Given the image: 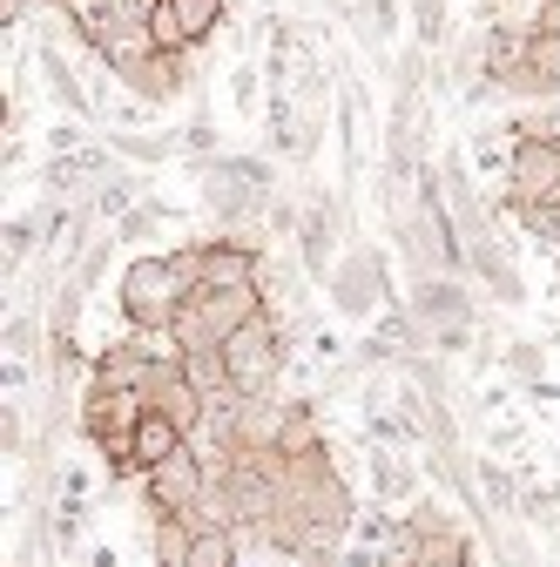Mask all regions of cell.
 <instances>
[{"instance_id": "cell-1", "label": "cell", "mask_w": 560, "mask_h": 567, "mask_svg": "<svg viewBox=\"0 0 560 567\" xmlns=\"http://www.w3.org/2000/svg\"><path fill=\"white\" fill-rule=\"evenodd\" d=\"M196 291V244L183 250H135L115 277V311L128 331H143V338H169L183 298Z\"/></svg>"}, {"instance_id": "cell-2", "label": "cell", "mask_w": 560, "mask_h": 567, "mask_svg": "<svg viewBox=\"0 0 560 567\" xmlns=\"http://www.w3.org/2000/svg\"><path fill=\"white\" fill-rule=\"evenodd\" d=\"M263 305H270L263 277H250V284H196V291L183 298V311H176V324H169V344H176V351H217V344H230Z\"/></svg>"}, {"instance_id": "cell-3", "label": "cell", "mask_w": 560, "mask_h": 567, "mask_svg": "<svg viewBox=\"0 0 560 567\" xmlns=\"http://www.w3.org/2000/svg\"><path fill=\"white\" fill-rule=\"evenodd\" d=\"M149 412V399L135 392V385H102V379H89V392H82V412H75V433L102 453V466H108V480H135V419Z\"/></svg>"}, {"instance_id": "cell-4", "label": "cell", "mask_w": 560, "mask_h": 567, "mask_svg": "<svg viewBox=\"0 0 560 567\" xmlns=\"http://www.w3.org/2000/svg\"><path fill=\"white\" fill-rule=\"evenodd\" d=\"M284 359H291V331L277 324V311L263 305L230 344H224V365H230V385L243 392V399H263V392H277V379H284Z\"/></svg>"}, {"instance_id": "cell-5", "label": "cell", "mask_w": 560, "mask_h": 567, "mask_svg": "<svg viewBox=\"0 0 560 567\" xmlns=\"http://www.w3.org/2000/svg\"><path fill=\"white\" fill-rule=\"evenodd\" d=\"M203 486H209V453L196 440H183L169 460H156L143 473V501H149V520H196L203 514Z\"/></svg>"}, {"instance_id": "cell-6", "label": "cell", "mask_w": 560, "mask_h": 567, "mask_svg": "<svg viewBox=\"0 0 560 567\" xmlns=\"http://www.w3.org/2000/svg\"><path fill=\"white\" fill-rule=\"evenodd\" d=\"M412 318L426 324V338L439 351H466V338H473V291H466V277L459 270L418 277L412 284Z\"/></svg>"}, {"instance_id": "cell-7", "label": "cell", "mask_w": 560, "mask_h": 567, "mask_svg": "<svg viewBox=\"0 0 560 567\" xmlns=\"http://www.w3.org/2000/svg\"><path fill=\"white\" fill-rule=\"evenodd\" d=\"M560 189V135H514V163L500 176V209L540 203Z\"/></svg>"}, {"instance_id": "cell-8", "label": "cell", "mask_w": 560, "mask_h": 567, "mask_svg": "<svg viewBox=\"0 0 560 567\" xmlns=\"http://www.w3.org/2000/svg\"><path fill=\"white\" fill-rule=\"evenodd\" d=\"M203 48H156V54H143V61H128V68H115V82L135 95V102H149V109H163V102H176L189 82H196V61Z\"/></svg>"}, {"instance_id": "cell-9", "label": "cell", "mask_w": 560, "mask_h": 567, "mask_svg": "<svg viewBox=\"0 0 560 567\" xmlns=\"http://www.w3.org/2000/svg\"><path fill=\"white\" fill-rule=\"evenodd\" d=\"M230 21V0H156V41L163 48H209V34H224Z\"/></svg>"}, {"instance_id": "cell-10", "label": "cell", "mask_w": 560, "mask_h": 567, "mask_svg": "<svg viewBox=\"0 0 560 567\" xmlns=\"http://www.w3.org/2000/svg\"><path fill=\"white\" fill-rule=\"evenodd\" d=\"M115 142L102 150V142H82V150H54L48 156V189L54 196H68V203H82V189H102L108 176H115Z\"/></svg>"}, {"instance_id": "cell-11", "label": "cell", "mask_w": 560, "mask_h": 567, "mask_svg": "<svg viewBox=\"0 0 560 567\" xmlns=\"http://www.w3.org/2000/svg\"><path fill=\"white\" fill-rule=\"evenodd\" d=\"M527 48H533V21H486L479 28V68H486V82H500V95H507V82L527 68Z\"/></svg>"}, {"instance_id": "cell-12", "label": "cell", "mask_w": 560, "mask_h": 567, "mask_svg": "<svg viewBox=\"0 0 560 567\" xmlns=\"http://www.w3.org/2000/svg\"><path fill=\"white\" fill-rule=\"evenodd\" d=\"M331 298H338V311H372V305H392L385 270H378V250H352V257H338V270H331Z\"/></svg>"}, {"instance_id": "cell-13", "label": "cell", "mask_w": 560, "mask_h": 567, "mask_svg": "<svg viewBox=\"0 0 560 567\" xmlns=\"http://www.w3.org/2000/svg\"><path fill=\"white\" fill-rule=\"evenodd\" d=\"M331 189H311L304 217H298V250H304V270L311 277H331Z\"/></svg>"}, {"instance_id": "cell-14", "label": "cell", "mask_w": 560, "mask_h": 567, "mask_svg": "<svg viewBox=\"0 0 560 567\" xmlns=\"http://www.w3.org/2000/svg\"><path fill=\"white\" fill-rule=\"evenodd\" d=\"M183 440H189L183 425H176L169 412H156V405H149L143 419H135V446H128V453H135V480H143V473H149L156 460H169V453H176Z\"/></svg>"}, {"instance_id": "cell-15", "label": "cell", "mask_w": 560, "mask_h": 567, "mask_svg": "<svg viewBox=\"0 0 560 567\" xmlns=\"http://www.w3.org/2000/svg\"><path fill=\"white\" fill-rule=\"evenodd\" d=\"M243 534L237 527H217V520H203L196 514V534H189V554H183V567H243Z\"/></svg>"}, {"instance_id": "cell-16", "label": "cell", "mask_w": 560, "mask_h": 567, "mask_svg": "<svg viewBox=\"0 0 560 567\" xmlns=\"http://www.w3.org/2000/svg\"><path fill=\"white\" fill-rule=\"evenodd\" d=\"M277 453H284V460L331 453V440H324V419H318V405H311V399H291V412H284V440H277Z\"/></svg>"}, {"instance_id": "cell-17", "label": "cell", "mask_w": 560, "mask_h": 567, "mask_svg": "<svg viewBox=\"0 0 560 567\" xmlns=\"http://www.w3.org/2000/svg\"><path fill=\"white\" fill-rule=\"evenodd\" d=\"M163 230H176V203H156V196H143L128 209V217L115 224V237H122V250H143V244H156Z\"/></svg>"}, {"instance_id": "cell-18", "label": "cell", "mask_w": 560, "mask_h": 567, "mask_svg": "<svg viewBox=\"0 0 560 567\" xmlns=\"http://www.w3.org/2000/svg\"><path fill=\"white\" fill-rule=\"evenodd\" d=\"M41 75H48V95H54V102H61L68 115H82V122L95 115V95H89V89L75 82V68L61 61V48H41Z\"/></svg>"}, {"instance_id": "cell-19", "label": "cell", "mask_w": 560, "mask_h": 567, "mask_svg": "<svg viewBox=\"0 0 560 567\" xmlns=\"http://www.w3.org/2000/svg\"><path fill=\"white\" fill-rule=\"evenodd\" d=\"M372 493H378L385 507H412V501H418V473H412L398 453H378V460H372Z\"/></svg>"}, {"instance_id": "cell-20", "label": "cell", "mask_w": 560, "mask_h": 567, "mask_svg": "<svg viewBox=\"0 0 560 567\" xmlns=\"http://www.w3.org/2000/svg\"><path fill=\"white\" fill-rule=\"evenodd\" d=\"M115 156L135 163V169H156V163L183 156V135H143V128H122V135H115Z\"/></svg>"}, {"instance_id": "cell-21", "label": "cell", "mask_w": 560, "mask_h": 567, "mask_svg": "<svg viewBox=\"0 0 560 567\" xmlns=\"http://www.w3.org/2000/svg\"><path fill=\"white\" fill-rule=\"evenodd\" d=\"M507 217H514V224H520V230H527V237H533L547 257L560 250V189H553V196H540V203H520V209H507Z\"/></svg>"}, {"instance_id": "cell-22", "label": "cell", "mask_w": 560, "mask_h": 567, "mask_svg": "<svg viewBox=\"0 0 560 567\" xmlns=\"http://www.w3.org/2000/svg\"><path fill=\"white\" fill-rule=\"evenodd\" d=\"M473 486H479V501L494 507V514H514V507H520V480H514V466H500V460H479V466H473Z\"/></svg>"}, {"instance_id": "cell-23", "label": "cell", "mask_w": 560, "mask_h": 567, "mask_svg": "<svg viewBox=\"0 0 560 567\" xmlns=\"http://www.w3.org/2000/svg\"><path fill=\"white\" fill-rule=\"evenodd\" d=\"M446 21H453V0H412V41L418 48H433V54L453 48V28Z\"/></svg>"}, {"instance_id": "cell-24", "label": "cell", "mask_w": 560, "mask_h": 567, "mask_svg": "<svg viewBox=\"0 0 560 567\" xmlns=\"http://www.w3.org/2000/svg\"><path fill=\"white\" fill-rule=\"evenodd\" d=\"M183 365H189V379H196L203 399H230V392H237V385H230V365H224V344H217V351H183Z\"/></svg>"}, {"instance_id": "cell-25", "label": "cell", "mask_w": 560, "mask_h": 567, "mask_svg": "<svg viewBox=\"0 0 560 567\" xmlns=\"http://www.w3.org/2000/svg\"><path fill=\"white\" fill-rule=\"evenodd\" d=\"M352 21H359V34L372 48H385L392 41V21H398V0H352Z\"/></svg>"}, {"instance_id": "cell-26", "label": "cell", "mask_w": 560, "mask_h": 567, "mask_svg": "<svg viewBox=\"0 0 560 567\" xmlns=\"http://www.w3.org/2000/svg\"><path fill=\"white\" fill-rule=\"evenodd\" d=\"M0 250H8V270L28 264L34 250H48V244H41V217H14L8 230H0Z\"/></svg>"}, {"instance_id": "cell-27", "label": "cell", "mask_w": 560, "mask_h": 567, "mask_svg": "<svg viewBox=\"0 0 560 567\" xmlns=\"http://www.w3.org/2000/svg\"><path fill=\"white\" fill-rule=\"evenodd\" d=\"M507 372L527 379V385H540V379H547V351H540L533 338H514V344H507Z\"/></svg>"}, {"instance_id": "cell-28", "label": "cell", "mask_w": 560, "mask_h": 567, "mask_svg": "<svg viewBox=\"0 0 560 567\" xmlns=\"http://www.w3.org/2000/svg\"><path fill=\"white\" fill-rule=\"evenodd\" d=\"M217 142H224L217 122H189V128H183V156H189V163H209V156H217Z\"/></svg>"}, {"instance_id": "cell-29", "label": "cell", "mask_w": 560, "mask_h": 567, "mask_svg": "<svg viewBox=\"0 0 560 567\" xmlns=\"http://www.w3.org/2000/svg\"><path fill=\"white\" fill-rule=\"evenodd\" d=\"M230 95H237V109H257V68L250 61L230 68Z\"/></svg>"}, {"instance_id": "cell-30", "label": "cell", "mask_w": 560, "mask_h": 567, "mask_svg": "<svg viewBox=\"0 0 560 567\" xmlns=\"http://www.w3.org/2000/svg\"><path fill=\"white\" fill-rule=\"evenodd\" d=\"M0 453H8V460L21 453V419H14V405H8V419H0Z\"/></svg>"}, {"instance_id": "cell-31", "label": "cell", "mask_w": 560, "mask_h": 567, "mask_svg": "<svg viewBox=\"0 0 560 567\" xmlns=\"http://www.w3.org/2000/svg\"><path fill=\"white\" fill-rule=\"evenodd\" d=\"M479 14H486V21H500V14H507V0H479Z\"/></svg>"}, {"instance_id": "cell-32", "label": "cell", "mask_w": 560, "mask_h": 567, "mask_svg": "<svg viewBox=\"0 0 560 567\" xmlns=\"http://www.w3.org/2000/svg\"><path fill=\"white\" fill-rule=\"evenodd\" d=\"M89 567H115V554H108V547H95V554H89Z\"/></svg>"}, {"instance_id": "cell-33", "label": "cell", "mask_w": 560, "mask_h": 567, "mask_svg": "<svg viewBox=\"0 0 560 567\" xmlns=\"http://www.w3.org/2000/svg\"><path fill=\"white\" fill-rule=\"evenodd\" d=\"M257 8H263V14H277V0H257Z\"/></svg>"}, {"instance_id": "cell-34", "label": "cell", "mask_w": 560, "mask_h": 567, "mask_svg": "<svg viewBox=\"0 0 560 567\" xmlns=\"http://www.w3.org/2000/svg\"><path fill=\"white\" fill-rule=\"evenodd\" d=\"M553 270H560V250H553Z\"/></svg>"}, {"instance_id": "cell-35", "label": "cell", "mask_w": 560, "mask_h": 567, "mask_svg": "<svg viewBox=\"0 0 560 567\" xmlns=\"http://www.w3.org/2000/svg\"><path fill=\"white\" fill-rule=\"evenodd\" d=\"M466 567H473V560H466Z\"/></svg>"}, {"instance_id": "cell-36", "label": "cell", "mask_w": 560, "mask_h": 567, "mask_svg": "<svg viewBox=\"0 0 560 567\" xmlns=\"http://www.w3.org/2000/svg\"><path fill=\"white\" fill-rule=\"evenodd\" d=\"M156 567H163V560H156Z\"/></svg>"}]
</instances>
